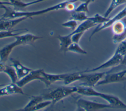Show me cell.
<instances>
[{"instance_id": "obj_33", "label": "cell", "mask_w": 126, "mask_h": 111, "mask_svg": "<svg viewBox=\"0 0 126 111\" xmlns=\"http://www.w3.org/2000/svg\"><path fill=\"white\" fill-rule=\"evenodd\" d=\"M12 5V4L10 1H0V5Z\"/></svg>"}, {"instance_id": "obj_16", "label": "cell", "mask_w": 126, "mask_h": 111, "mask_svg": "<svg viewBox=\"0 0 126 111\" xmlns=\"http://www.w3.org/2000/svg\"><path fill=\"white\" fill-rule=\"evenodd\" d=\"M57 38L60 41V50L65 54L68 51L69 45L72 42L71 38V35L69 34L65 36L58 35L57 37Z\"/></svg>"}, {"instance_id": "obj_23", "label": "cell", "mask_w": 126, "mask_h": 111, "mask_svg": "<svg viewBox=\"0 0 126 111\" xmlns=\"http://www.w3.org/2000/svg\"><path fill=\"white\" fill-rule=\"evenodd\" d=\"M68 51L72 52L81 54H87V52L83 49L78 44V43L72 42L68 47Z\"/></svg>"}, {"instance_id": "obj_28", "label": "cell", "mask_w": 126, "mask_h": 111, "mask_svg": "<svg viewBox=\"0 0 126 111\" xmlns=\"http://www.w3.org/2000/svg\"><path fill=\"white\" fill-rule=\"evenodd\" d=\"M52 104V102L50 100H43L39 103H38L36 106L32 108L31 111H37L42 109L49 105Z\"/></svg>"}, {"instance_id": "obj_8", "label": "cell", "mask_w": 126, "mask_h": 111, "mask_svg": "<svg viewBox=\"0 0 126 111\" xmlns=\"http://www.w3.org/2000/svg\"><path fill=\"white\" fill-rule=\"evenodd\" d=\"M126 69L114 73L107 74L104 77L100 80L96 86L103 85L111 83L122 82L126 79Z\"/></svg>"}, {"instance_id": "obj_20", "label": "cell", "mask_w": 126, "mask_h": 111, "mask_svg": "<svg viewBox=\"0 0 126 111\" xmlns=\"http://www.w3.org/2000/svg\"><path fill=\"white\" fill-rule=\"evenodd\" d=\"M10 78L11 83H16L18 80V77L16 72L13 66L6 65L3 71Z\"/></svg>"}, {"instance_id": "obj_15", "label": "cell", "mask_w": 126, "mask_h": 111, "mask_svg": "<svg viewBox=\"0 0 126 111\" xmlns=\"http://www.w3.org/2000/svg\"><path fill=\"white\" fill-rule=\"evenodd\" d=\"M84 74L82 72L65 74L63 80V83L65 85H68L73 82L80 81L83 77Z\"/></svg>"}, {"instance_id": "obj_7", "label": "cell", "mask_w": 126, "mask_h": 111, "mask_svg": "<svg viewBox=\"0 0 126 111\" xmlns=\"http://www.w3.org/2000/svg\"><path fill=\"white\" fill-rule=\"evenodd\" d=\"M125 17H126V6L114 17L111 18H109V19L106 22L97 25L89 37V40H90L92 37L96 33H97L103 30L112 26V25L116 21L120 20Z\"/></svg>"}, {"instance_id": "obj_9", "label": "cell", "mask_w": 126, "mask_h": 111, "mask_svg": "<svg viewBox=\"0 0 126 111\" xmlns=\"http://www.w3.org/2000/svg\"><path fill=\"white\" fill-rule=\"evenodd\" d=\"M26 17H20L15 19L0 18V31H8L19 23L26 20Z\"/></svg>"}, {"instance_id": "obj_14", "label": "cell", "mask_w": 126, "mask_h": 111, "mask_svg": "<svg viewBox=\"0 0 126 111\" xmlns=\"http://www.w3.org/2000/svg\"><path fill=\"white\" fill-rule=\"evenodd\" d=\"M76 93L86 96L99 97L101 92L96 91L93 87L80 85L77 86Z\"/></svg>"}, {"instance_id": "obj_6", "label": "cell", "mask_w": 126, "mask_h": 111, "mask_svg": "<svg viewBox=\"0 0 126 111\" xmlns=\"http://www.w3.org/2000/svg\"><path fill=\"white\" fill-rule=\"evenodd\" d=\"M43 70L38 69L32 70L27 75L18 80L16 83L20 87H22L28 83L35 80H39L43 82L45 85L46 81L43 75Z\"/></svg>"}, {"instance_id": "obj_18", "label": "cell", "mask_w": 126, "mask_h": 111, "mask_svg": "<svg viewBox=\"0 0 126 111\" xmlns=\"http://www.w3.org/2000/svg\"><path fill=\"white\" fill-rule=\"evenodd\" d=\"M43 75L46 81V86H49L52 83L59 81H63L65 74H48L43 71Z\"/></svg>"}, {"instance_id": "obj_21", "label": "cell", "mask_w": 126, "mask_h": 111, "mask_svg": "<svg viewBox=\"0 0 126 111\" xmlns=\"http://www.w3.org/2000/svg\"><path fill=\"white\" fill-rule=\"evenodd\" d=\"M126 3V0H111L109 6L105 12L103 16L108 17L111 12L118 6Z\"/></svg>"}, {"instance_id": "obj_17", "label": "cell", "mask_w": 126, "mask_h": 111, "mask_svg": "<svg viewBox=\"0 0 126 111\" xmlns=\"http://www.w3.org/2000/svg\"><path fill=\"white\" fill-rule=\"evenodd\" d=\"M97 26V25L93 22L91 19H90L89 17L87 20L83 21L80 25H79L75 30L72 31L71 33H77V32H84L85 33L86 31L88 30L90 28Z\"/></svg>"}, {"instance_id": "obj_32", "label": "cell", "mask_w": 126, "mask_h": 111, "mask_svg": "<svg viewBox=\"0 0 126 111\" xmlns=\"http://www.w3.org/2000/svg\"><path fill=\"white\" fill-rule=\"evenodd\" d=\"M5 67V64L4 63L0 62V73L3 72Z\"/></svg>"}, {"instance_id": "obj_5", "label": "cell", "mask_w": 126, "mask_h": 111, "mask_svg": "<svg viewBox=\"0 0 126 111\" xmlns=\"http://www.w3.org/2000/svg\"><path fill=\"white\" fill-rule=\"evenodd\" d=\"M109 72L110 71L105 72L95 73L94 72L87 73H84V76L80 80V81L81 82L80 85L94 87L96 86L97 83Z\"/></svg>"}, {"instance_id": "obj_27", "label": "cell", "mask_w": 126, "mask_h": 111, "mask_svg": "<svg viewBox=\"0 0 126 111\" xmlns=\"http://www.w3.org/2000/svg\"><path fill=\"white\" fill-rule=\"evenodd\" d=\"M62 26L64 27L69 28L70 30H71L72 31H73L74 30H75V29L78 26H77V21L75 20L71 19L67 20V21L63 22V23H62Z\"/></svg>"}, {"instance_id": "obj_13", "label": "cell", "mask_w": 126, "mask_h": 111, "mask_svg": "<svg viewBox=\"0 0 126 111\" xmlns=\"http://www.w3.org/2000/svg\"><path fill=\"white\" fill-rule=\"evenodd\" d=\"M17 46H19L17 41L15 40L14 41L5 45L0 49V62L5 63L8 59L9 55L13 49Z\"/></svg>"}, {"instance_id": "obj_31", "label": "cell", "mask_w": 126, "mask_h": 111, "mask_svg": "<svg viewBox=\"0 0 126 111\" xmlns=\"http://www.w3.org/2000/svg\"><path fill=\"white\" fill-rule=\"evenodd\" d=\"M84 32H77V33H70L69 34L71 35V38L72 42L79 43L80 39L84 34Z\"/></svg>"}, {"instance_id": "obj_26", "label": "cell", "mask_w": 126, "mask_h": 111, "mask_svg": "<svg viewBox=\"0 0 126 111\" xmlns=\"http://www.w3.org/2000/svg\"><path fill=\"white\" fill-rule=\"evenodd\" d=\"M23 30L25 29H18L10 30L8 31H0V39L9 37H14L15 36L20 35L21 34L20 33H14L15 31H18Z\"/></svg>"}, {"instance_id": "obj_2", "label": "cell", "mask_w": 126, "mask_h": 111, "mask_svg": "<svg viewBox=\"0 0 126 111\" xmlns=\"http://www.w3.org/2000/svg\"><path fill=\"white\" fill-rule=\"evenodd\" d=\"M77 92V86L59 87L48 93L42 95L44 100H50L54 105L63 98Z\"/></svg>"}, {"instance_id": "obj_11", "label": "cell", "mask_w": 126, "mask_h": 111, "mask_svg": "<svg viewBox=\"0 0 126 111\" xmlns=\"http://www.w3.org/2000/svg\"><path fill=\"white\" fill-rule=\"evenodd\" d=\"M10 61L12 63L11 66L14 67L16 72L18 80L24 77L32 70V69L24 66L19 61L14 58H10Z\"/></svg>"}, {"instance_id": "obj_4", "label": "cell", "mask_w": 126, "mask_h": 111, "mask_svg": "<svg viewBox=\"0 0 126 111\" xmlns=\"http://www.w3.org/2000/svg\"><path fill=\"white\" fill-rule=\"evenodd\" d=\"M123 57H124V55H123L122 54L115 51V53H114V54L108 60H107L106 61H105L103 63L101 64L99 66L95 68H93L91 70H85L82 72L85 73H91V72H96L102 69L116 67L119 65L122 64Z\"/></svg>"}, {"instance_id": "obj_29", "label": "cell", "mask_w": 126, "mask_h": 111, "mask_svg": "<svg viewBox=\"0 0 126 111\" xmlns=\"http://www.w3.org/2000/svg\"><path fill=\"white\" fill-rule=\"evenodd\" d=\"M115 51L122 54L123 55L126 54V38L119 43L118 46Z\"/></svg>"}, {"instance_id": "obj_3", "label": "cell", "mask_w": 126, "mask_h": 111, "mask_svg": "<svg viewBox=\"0 0 126 111\" xmlns=\"http://www.w3.org/2000/svg\"><path fill=\"white\" fill-rule=\"evenodd\" d=\"M77 111H98L105 109H114L109 104H105L89 100L79 98L76 101Z\"/></svg>"}, {"instance_id": "obj_25", "label": "cell", "mask_w": 126, "mask_h": 111, "mask_svg": "<svg viewBox=\"0 0 126 111\" xmlns=\"http://www.w3.org/2000/svg\"><path fill=\"white\" fill-rule=\"evenodd\" d=\"M89 18L93 22H94L97 25L98 24L103 23L106 22L109 19L108 17H105L104 16H102L98 13L95 14L92 17H89Z\"/></svg>"}, {"instance_id": "obj_19", "label": "cell", "mask_w": 126, "mask_h": 111, "mask_svg": "<svg viewBox=\"0 0 126 111\" xmlns=\"http://www.w3.org/2000/svg\"><path fill=\"white\" fill-rule=\"evenodd\" d=\"M44 99L42 95L32 96V98L28 104L22 109L19 110L21 111H31L32 109L36 106L39 102L43 101Z\"/></svg>"}, {"instance_id": "obj_22", "label": "cell", "mask_w": 126, "mask_h": 111, "mask_svg": "<svg viewBox=\"0 0 126 111\" xmlns=\"http://www.w3.org/2000/svg\"><path fill=\"white\" fill-rule=\"evenodd\" d=\"M113 35H120L125 31L126 26L125 23L121 20L116 21L112 25Z\"/></svg>"}, {"instance_id": "obj_1", "label": "cell", "mask_w": 126, "mask_h": 111, "mask_svg": "<svg viewBox=\"0 0 126 111\" xmlns=\"http://www.w3.org/2000/svg\"><path fill=\"white\" fill-rule=\"evenodd\" d=\"M69 1L70 0H65L62 2L47 7L45 9L33 11H17L7 7L6 5H0V8H2L4 10V12L1 15V17L6 19H15L23 17H26L28 18H32L33 16L40 15L52 11L65 8V6Z\"/></svg>"}, {"instance_id": "obj_30", "label": "cell", "mask_w": 126, "mask_h": 111, "mask_svg": "<svg viewBox=\"0 0 126 111\" xmlns=\"http://www.w3.org/2000/svg\"><path fill=\"white\" fill-rule=\"evenodd\" d=\"M126 38V27L124 32L120 35H113L112 40L114 44L119 43L121 41Z\"/></svg>"}, {"instance_id": "obj_24", "label": "cell", "mask_w": 126, "mask_h": 111, "mask_svg": "<svg viewBox=\"0 0 126 111\" xmlns=\"http://www.w3.org/2000/svg\"><path fill=\"white\" fill-rule=\"evenodd\" d=\"M89 17L87 15L86 12H78L73 11L71 14V19L77 21H84L88 19Z\"/></svg>"}, {"instance_id": "obj_10", "label": "cell", "mask_w": 126, "mask_h": 111, "mask_svg": "<svg viewBox=\"0 0 126 111\" xmlns=\"http://www.w3.org/2000/svg\"><path fill=\"white\" fill-rule=\"evenodd\" d=\"M15 94H24L22 87H20L16 83L11 82V83L5 85L3 88L0 89V96Z\"/></svg>"}, {"instance_id": "obj_12", "label": "cell", "mask_w": 126, "mask_h": 111, "mask_svg": "<svg viewBox=\"0 0 126 111\" xmlns=\"http://www.w3.org/2000/svg\"><path fill=\"white\" fill-rule=\"evenodd\" d=\"M14 37L18 42L19 45L28 44L42 38V37L35 36L31 33H26L21 35H18L15 36Z\"/></svg>"}]
</instances>
